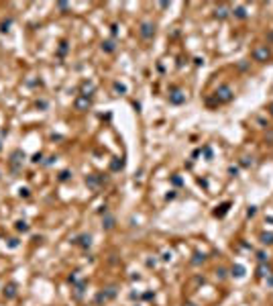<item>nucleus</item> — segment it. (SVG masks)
Wrapping results in <instances>:
<instances>
[{"mask_svg":"<svg viewBox=\"0 0 273 306\" xmlns=\"http://www.w3.org/2000/svg\"><path fill=\"white\" fill-rule=\"evenodd\" d=\"M16 228H19V231H23V233H27V231H29V224L24 223V220H19V223H16Z\"/></svg>","mask_w":273,"mask_h":306,"instance_id":"obj_11","label":"nucleus"},{"mask_svg":"<svg viewBox=\"0 0 273 306\" xmlns=\"http://www.w3.org/2000/svg\"><path fill=\"white\" fill-rule=\"evenodd\" d=\"M102 51L112 53V51H114V41H104V43H102Z\"/></svg>","mask_w":273,"mask_h":306,"instance_id":"obj_9","label":"nucleus"},{"mask_svg":"<svg viewBox=\"0 0 273 306\" xmlns=\"http://www.w3.org/2000/svg\"><path fill=\"white\" fill-rule=\"evenodd\" d=\"M263 243H273V235H265V237H263Z\"/></svg>","mask_w":273,"mask_h":306,"instance_id":"obj_16","label":"nucleus"},{"mask_svg":"<svg viewBox=\"0 0 273 306\" xmlns=\"http://www.w3.org/2000/svg\"><path fill=\"white\" fill-rule=\"evenodd\" d=\"M234 15L239 16V19H245V16H247V15H245V8H236V10H234Z\"/></svg>","mask_w":273,"mask_h":306,"instance_id":"obj_13","label":"nucleus"},{"mask_svg":"<svg viewBox=\"0 0 273 306\" xmlns=\"http://www.w3.org/2000/svg\"><path fill=\"white\" fill-rule=\"evenodd\" d=\"M185 306H194V304H185Z\"/></svg>","mask_w":273,"mask_h":306,"instance_id":"obj_22","label":"nucleus"},{"mask_svg":"<svg viewBox=\"0 0 273 306\" xmlns=\"http://www.w3.org/2000/svg\"><path fill=\"white\" fill-rule=\"evenodd\" d=\"M4 294H6L8 298H15V296H16V286H15V284H10V286L4 290Z\"/></svg>","mask_w":273,"mask_h":306,"instance_id":"obj_10","label":"nucleus"},{"mask_svg":"<svg viewBox=\"0 0 273 306\" xmlns=\"http://www.w3.org/2000/svg\"><path fill=\"white\" fill-rule=\"evenodd\" d=\"M234 272H236L234 276H243V267H234Z\"/></svg>","mask_w":273,"mask_h":306,"instance_id":"obj_19","label":"nucleus"},{"mask_svg":"<svg viewBox=\"0 0 273 306\" xmlns=\"http://www.w3.org/2000/svg\"><path fill=\"white\" fill-rule=\"evenodd\" d=\"M253 57L257 59V61H267L269 59V49L267 47H257L253 51Z\"/></svg>","mask_w":273,"mask_h":306,"instance_id":"obj_4","label":"nucleus"},{"mask_svg":"<svg viewBox=\"0 0 273 306\" xmlns=\"http://www.w3.org/2000/svg\"><path fill=\"white\" fill-rule=\"evenodd\" d=\"M92 106V98L90 96H78L76 98V110H88Z\"/></svg>","mask_w":273,"mask_h":306,"instance_id":"obj_2","label":"nucleus"},{"mask_svg":"<svg viewBox=\"0 0 273 306\" xmlns=\"http://www.w3.org/2000/svg\"><path fill=\"white\" fill-rule=\"evenodd\" d=\"M216 98H218L220 102H228L230 98H232V92H230L228 86H220L218 90H216Z\"/></svg>","mask_w":273,"mask_h":306,"instance_id":"obj_3","label":"nucleus"},{"mask_svg":"<svg viewBox=\"0 0 273 306\" xmlns=\"http://www.w3.org/2000/svg\"><path fill=\"white\" fill-rule=\"evenodd\" d=\"M114 90H116V92H124V86H120V84H114Z\"/></svg>","mask_w":273,"mask_h":306,"instance_id":"obj_17","label":"nucleus"},{"mask_svg":"<svg viewBox=\"0 0 273 306\" xmlns=\"http://www.w3.org/2000/svg\"><path fill=\"white\" fill-rule=\"evenodd\" d=\"M169 100L173 102V104H181V102L185 100V94H181L180 90H176V92H173V94L169 96Z\"/></svg>","mask_w":273,"mask_h":306,"instance_id":"obj_5","label":"nucleus"},{"mask_svg":"<svg viewBox=\"0 0 273 306\" xmlns=\"http://www.w3.org/2000/svg\"><path fill=\"white\" fill-rule=\"evenodd\" d=\"M73 243L82 245V247H90V235H82V237H80L78 241H73Z\"/></svg>","mask_w":273,"mask_h":306,"instance_id":"obj_7","label":"nucleus"},{"mask_svg":"<svg viewBox=\"0 0 273 306\" xmlns=\"http://www.w3.org/2000/svg\"><path fill=\"white\" fill-rule=\"evenodd\" d=\"M92 84H84V86H82V90H84V92H92Z\"/></svg>","mask_w":273,"mask_h":306,"instance_id":"obj_15","label":"nucleus"},{"mask_svg":"<svg viewBox=\"0 0 273 306\" xmlns=\"http://www.w3.org/2000/svg\"><path fill=\"white\" fill-rule=\"evenodd\" d=\"M37 106H39V108H45V106H47V102L41 100V102H37Z\"/></svg>","mask_w":273,"mask_h":306,"instance_id":"obj_20","label":"nucleus"},{"mask_svg":"<svg viewBox=\"0 0 273 306\" xmlns=\"http://www.w3.org/2000/svg\"><path fill=\"white\" fill-rule=\"evenodd\" d=\"M67 178H69V171H63V174L59 175V180H67Z\"/></svg>","mask_w":273,"mask_h":306,"instance_id":"obj_18","label":"nucleus"},{"mask_svg":"<svg viewBox=\"0 0 273 306\" xmlns=\"http://www.w3.org/2000/svg\"><path fill=\"white\" fill-rule=\"evenodd\" d=\"M114 294H116V290H114V288H110V290H108V292H102V294H100V296H98V302H106L108 300V298H112L114 296Z\"/></svg>","mask_w":273,"mask_h":306,"instance_id":"obj_6","label":"nucleus"},{"mask_svg":"<svg viewBox=\"0 0 273 306\" xmlns=\"http://www.w3.org/2000/svg\"><path fill=\"white\" fill-rule=\"evenodd\" d=\"M216 16H218V19H226V16H228V8H226V6H218V8H216Z\"/></svg>","mask_w":273,"mask_h":306,"instance_id":"obj_8","label":"nucleus"},{"mask_svg":"<svg viewBox=\"0 0 273 306\" xmlns=\"http://www.w3.org/2000/svg\"><path fill=\"white\" fill-rule=\"evenodd\" d=\"M139 33H141L143 39H153V35H155V24L151 23H143L141 29H139Z\"/></svg>","mask_w":273,"mask_h":306,"instance_id":"obj_1","label":"nucleus"},{"mask_svg":"<svg viewBox=\"0 0 273 306\" xmlns=\"http://www.w3.org/2000/svg\"><path fill=\"white\" fill-rule=\"evenodd\" d=\"M271 114H273V104H271Z\"/></svg>","mask_w":273,"mask_h":306,"instance_id":"obj_21","label":"nucleus"},{"mask_svg":"<svg viewBox=\"0 0 273 306\" xmlns=\"http://www.w3.org/2000/svg\"><path fill=\"white\" fill-rule=\"evenodd\" d=\"M104 227H106V228H112V227H114V219H112V216H106V220H104Z\"/></svg>","mask_w":273,"mask_h":306,"instance_id":"obj_12","label":"nucleus"},{"mask_svg":"<svg viewBox=\"0 0 273 306\" xmlns=\"http://www.w3.org/2000/svg\"><path fill=\"white\" fill-rule=\"evenodd\" d=\"M8 27H10V20H4V23H2V33H6V31H8Z\"/></svg>","mask_w":273,"mask_h":306,"instance_id":"obj_14","label":"nucleus"}]
</instances>
